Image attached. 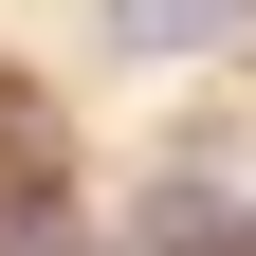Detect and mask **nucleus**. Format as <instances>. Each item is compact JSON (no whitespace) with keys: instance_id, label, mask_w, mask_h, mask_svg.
Wrapping results in <instances>:
<instances>
[{"instance_id":"f257e3e1","label":"nucleus","mask_w":256,"mask_h":256,"mask_svg":"<svg viewBox=\"0 0 256 256\" xmlns=\"http://www.w3.org/2000/svg\"><path fill=\"white\" fill-rule=\"evenodd\" d=\"M0 220H55V110L0 92Z\"/></svg>"},{"instance_id":"f03ea898","label":"nucleus","mask_w":256,"mask_h":256,"mask_svg":"<svg viewBox=\"0 0 256 256\" xmlns=\"http://www.w3.org/2000/svg\"><path fill=\"white\" fill-rule=\"evenodd\" d=\"M220 18H238V0H110V37H128V55H202Z\"/></svg>"}]
</instances>
